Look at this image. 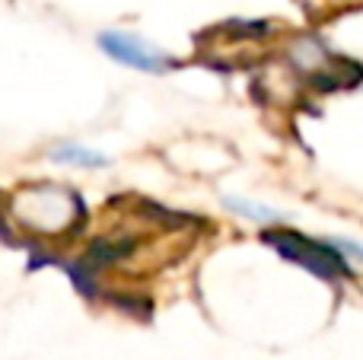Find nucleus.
Wrapping results in <instances>:
<instances>
[{"label":"nucleus","mask_w":363,"mask_h":360,"mask_svg":"<svg viewBox=\"0 0 363 360\" xmlns=\"http://www.w3.org/2000/svg\"><path fill=\"white\" fill-rule=\"evenodd\" d=\"M99 45L115 57V61L128 64L134 70H147V74H163L169 70V57L163 55L160 48H153L150 42H144L140 35H131V32H102Z\"/></svg>","instance_id":"nucleus-1"},{"label":"nucleus","mask_w":363,"mask_h":360,"mask_svg":"<svg viewBox=\"0 0 363 360\" xmlns=\"http://www.w3.org/2000/svg\"><path fill=\"white\" fill-rule=\"evenodd\" d=\"M51 159L55 163H70V166H83V169H96V166H108V159L102 153L89 150V147L80 144H61L51 150Z\"/></svg>","instance_id":"nucleus-2"},{"label":"nucleus","mask_w":363,"mask_h":360,"mask_svg":"<svg viewBox=\"0 0 363 360\" xmlns=\"http://www.w3.org/2000/svg\"><path fill=\"white\" fill-rule=\"evenodd\" d=\"M223 204H226L230 210H236V214H242V217H249V220H255V223H274V220H281V214H277L274 208H264V204L245 201V198H239V195H226Z\"/></svg>","instance_id":"nucleus-3"},{"label":"nucleus","mask_w":363,"mask_h":360,"mask_svg":"<svg viewBox=\"0 0 363 360\" xmlns=\"http://www.w3.org/2000/svg\"><path fill=\"white\" fill-rule=\"evenodd\" d=\"M332 246H338L347 261H354V265L363 268V242H357V240H332Z\"/></svg>","instance_id":"nucleus-4"}]
</instances>
